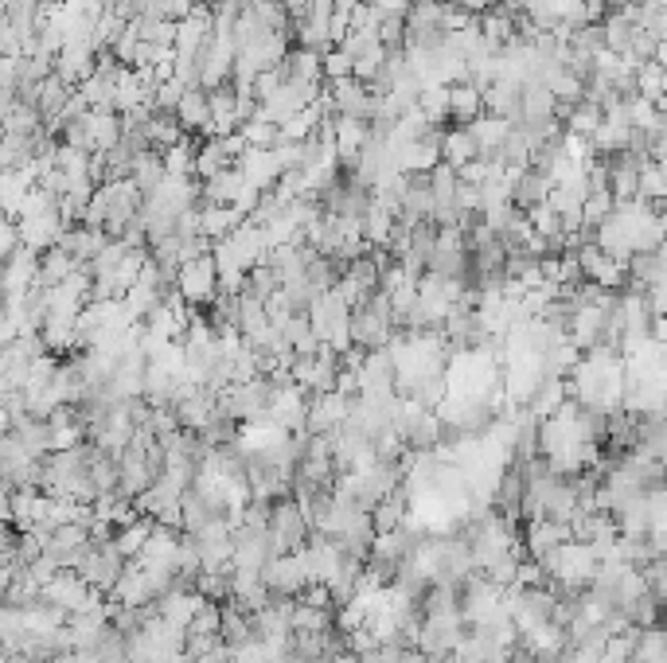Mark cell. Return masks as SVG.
<instances>
[{
	"label": "cell",
	"instance_id": "cell-1",
	"mask_svg": "<svg viewBox=\"0 0 667 663\" xmlns=\"http://www.w3.org/2000/svg\"><path fill=\"white\" fill-rule=\"evenodd\" d=\"M309 328H313V336L320 344H328L332 351H344L352 340H348V320H352V309H348V301L336 293V289H328V293H320L313 305H309Z\"/></svg>",
	"mask_w": 667,
	"mask_h": 663
},
{
	"label": "cell",
	"instance_id": "cell-2",
	"mask_svg": "<svg viewBox=\"0 0 667 663\" xmlns=\"http://www.w3.org/2000/svg\"><path fill=\"white\" fill-rule=\"evenodd\" d=\"M176 293H180L184 305L207 309V305L219 297L215 258H211V254H199V258H192V262H180V266H176Z\"/></svg>",
	"mask_w": 667,
	"mask_h": 663
},
{
	"label": "cell",
	"instance_id": "cell-3",
	"mask_svg": "<svg viewBox=\"0 0 667 663\" xmlns=\"http://www.w3.org/2000/svg\"><path fill=\"white\" fill-rule=\"evenodd\" d=\"M121 570H125V558H121L114 546H86L82 550V558L75 562V574H79L82 582L90 585L94 593H110L114 582L121 578Z\"/></svg>",
	"mask_w": 667,
	"mask_h": 663
},
{
	"label": "cell",
	"instance_id": "cell-4",
	"mask_svg": "<svg viewBox=\"0 0 667 663\" xmlns=\"http://www.w3.org/2000/svg\"><path fill=\"white\" fill-rule=\"evenodd\" d=\"M86 593H90V585L82 582L75 570H55L51 582L40 589L43 601H47V605H59L63 613H75L82 601H86Z\"/></svg>",
	"mask_w": 667,
	"mask_h": 663
},
{
	"label": "cell",
	"instance_id": "cell-5",
	"mask_svg": "<svg viewBox=\"0 0 667 663\" xmlns=\"http://www.w3.org/2000/svg\"><path fill=\"white\" fill-rule=\"evenodd\" d=\"M558 543H570V523L558 519H523V550L527 558H539Z\"/></svg>",
	"mask_w": 667,
	"mask_h": 663
},
{
	"label": "cell",
	"instance_id": "cell-6",
	"mask_svg": "<svg viewBox=\"0 0 667 663\" xmlns=\"http://www.w3.org/2000/svg\"><path fill=\"white\" fill-rule=\"evenodd\" d=\"M172 117L180 121V129H184L188 137H211V110H207V94H203L199 86L180 94Z\"/></svg>",
	"mask_w": 667,
	"mask_h": 663
},
{
	"label": "cell",
	"instance_id": "cell-7",
	"mask_svg": "<svg viewBox=\"0 0 667 663\" xmlns=\"http://www.w3.org/2000/svg\"><path fill=\"white\" fill-rule=\"evenodd\" d=\"M207 94V110H211V137H227V133H238V117H235V86L231 78L223 86H211L203 90Z\"/></svg>",
	"mask_w": 667,
	"mask_h": 663
},
{
	"label": "cell",
	"instance_id": "cell-8",
	"mask_svg": "<svg viewBox=\"0 0 667 663\" xmlns=\"http://www.w3.org/2000/svg\"><path fill=\"white\" fill-rule=\"evenodd\" d=\"M480 114H484V102H480V90H476L472 82H457V86H449V125L469 129Z\"/></svg>",
	"mask_w": 667,
	"mask_h": 663
},
{
	"label": "cell",
	"instance_id": "cell-9",
	"mask_svg": "<svg viewBox=\"0 0 667 663\" xmlns=\"http://www.w3.org/2000/svg\"><path fill=\"white\" fill-rule=\"evenodd\" d=\"M82 266L67 254V250H59V246H51V250H43L40 254V266H36V289H51V285H59V281H67L71 273H79Z\"/></svg>",
	"mask_w": 667,
	"mask_h": 663
},
{
	"label": "cell",
	"instance_id": "cell-10",
	"mask_svg": "<svg viewBox=\"0 0 667 663\" xmlns=\"http://www.w3.org/2000/svg\"><path fill=\"white\" fill-rule=\"evenodd\" d=\"M550 176L547 172H539V168H523L519 176H515V188H511V203L519 207V211H527V207H535V203H543L550 195Z\"/></svg>",
	"mask_w": 667,
	"mask_h": 663
},
{
	"label": "cell",
	"instance_id": "cell-11",
	"mask_svg": "<svg viewBox=\"0 0 667 663\" xmlns=\"http://www.w3.org/2000/svg\"><path fill=\"white\" fill-rule=\"evenodd\" d=\"M242 219H246V215H242L238 207H211V203H199V234L211 238V242L227 238Z\"/></svg>",
	"mask_w": 667,
	"mask_h": 663
},
{
	"label": "cell",
	"instance_id": "cell-12",
	"mask_svg": "<svg viewBox=\"0 0 667 663\" xmlns=\"http://www.w3.org/2000/svg\"><path fill=\"white\" fill-rule=\"evenodd\" d=\"M441 160H445L449 168H461V164L476 160V141H472L469 129L445 125V133H441Z\"/></svg>",
	"mask_w": 667,
	"mask_h": 663
},
{
	"label": "cell",
	"instance_id": "cell-13",
	"mask_svg": "<svg viewBox=\"0 0 667 663\" xmlns=\"http://www.w3.org/2000/svg\"><path fill=\"white\" fill-rule=\"evenodd\" d=\"M410 511V496L398 488V492H391V496H383L379 504L371 507V527H375V535H387V531H394L398 523H402V515Z\"/></svg>",
	"mask_w": 667,
	"mask_h": 663
},
{
	"label": "cell",
	"instance_id": "cell-14",
	"mask_svg": "<svg viewBox=\"0 0 667 663\" xmlns=\"http://www.w3.org/2000/svg\"><path fill=\"white\" fill-rule=\"evenodd\" d=\"M149 531H153V519L149 515H137L129 527H121V531H114V550H118L121 558L129 562V558H137L141 554V546H145V539H149Z\"/></svg>",
	"mask_w": 667,
	"mask_h": 663
},
{
	"label": "cell",
	"instance_id": "cell-15",
	"mask_svg": "<svg viewBox=\"0 0 667 663\" xmlns=\"http://www.w3.org/2000/svg\"><path fill=\"white\" fill-rule=\"evenodd\" d=\"M601 106H593V102H586V98H582V102H574V106H570V110H566V117H562V129H566V133H578V137H593V129H597V125H601Z\"/></svg>",
	"mask_w": 667,
	"mask_h": 663
},
{
	"label": "cell",
	"instance_id": "cell-16",
	"mask_svg": "<svg viewBox=\"0 0 667 663\" xmlns=\"http://www.w3.org/2000/svg\"><path fill=\"white\" fill-rule=\"evenodd\" d=\"M238 133H242L246 149H277V125L262 121V117H254V121L238 125Z\"/></svg>",
	"mask_w": 667,
	"mask_h": 663
},
{
	"label": "cell",
	"instance_id": "cell-17",
	"mask_svg": "<svg viewBox=\"0 0 667 663\" xmlns=\"http://www.w3.org/2000/svg\"><path fill=\"white\" fill-rule=\"evenodd\" d=\"M184 636H219V605L215 601H199L196 617L188 621Z\"/></svg>",
	"mask_w": 667,
	"mask_h": 663
},
{
	"label": "cell",
	"instance_id": "cell-18",
	"mask_svg": "<svg viewBox=\"0 0 667 663\" xmlns=\"http://www.w3.org/2000/svg\"><path fill=\"white\" fill-rule=\"evenodd\" d=\"M320 78H324V82L352 78V59H348L340 47H328V51H320Z\"/></svg>",
	"mask_w": 667,
	"mask_h": 663
},
{
	"label": "cell",
	"instance_id": "cell-19",
	"mask_svg": "<svg viewBox=\"0 0 667 663\" xmlns=\"http://www.w3.org/2000/svg\"><path fill=\"white\" fill-rule=\"evenodd\" d=\"M550 578L543 574V566L535 562V558H519V566H515V582L511 589H539V585H547Z\"/></svg>",
	"mask_w": 667,
	"mask_h": 663
},
{
	"label": "cell",
	"instance_id": "cell-20",
	"mask_svg": "<svg viewBox=\"0 0 667 663\" xmlns=\"http://www.w3.org/2000/svg\"><path fill=\"white\" fill-rule=\"evenodd\" d=\"M8 663H36V660H32V656H24V652H12V656H8Z\"/></svg>",
	"mask_w": 667,
	"mask_h": 663
},
{
	"label": "cell",
	"instance_id": "cell-21",
	"mask_svg": "<svg viewBox=\"0 0 667 663\" xmlns=\"http://www.w3.org/2000/svg\"><path fill=\"white\" fill-rule=\"evenodd\" d=\"M0 566H4V562H0Z\"/></svg>",
	"mask_w": 667,
	"mask_h": 663
}]
</instances>
